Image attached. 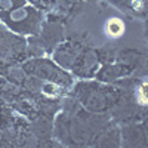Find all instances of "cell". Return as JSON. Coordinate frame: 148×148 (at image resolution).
I'll use <instances>...</instances> for the list:
<instances>
[{"mask_svg": "<svg viewBox=\"0 0 148 148\" xmlns=\"http://www.w3.org/2000/svg\"><path fill=\"white\" fill-rule=\"evenodd\" d=\"M107 33L111 36V37H119L123 34V30H125V25L120 19H110L107 22V27H105Z\"/></svg>", "mask_w": 148, "mask_h": 148, "instance_id": "cell-11", "label": "cell"}, {"mask_svg": "<svg viewBox=\"0 0 148 148\" xmlns=\"http://www.w3.org/2000/svg\"><path fill=\"white\" fill-rule=\"evenodd\" d=\"M95 147H120V127L116 125L114 119L99 132V135L95 138Z\"/></svg>", "mask_w": 148, "mask_h": 148, "instance_id": "cell-9", "label": "cell"}, {"mask_svg": "<svg viewBox=\"0 0 148 148\" xmlns=\"http://www.w3.org/2000/svg\"><path fill=\"white\" fill-rule=\"evenodd\" d=\"M132 76V70L126 65L120 62V61H113V62H107V64H101L99 68L96 70L95 73V79L98 82H102V83H116L125 77Z\"/></svg>", "mask_w": 148, "mask_h": 148, "instance_id": "cell-8", "label": "cell"}, {"mask_svg": "<svg viewBox=\"0 0 148 148\" xmlns=\"http://www.w3.org/2000/svg\"><path fill=\"white\" fill-rule=\"evenodd\" d=\"M121 93L123 88L119 84L82 80L74 84L71 96L90 113L107 114L117 104Z\"/></svg>", "mask_w": 148, "mask_h": 148, "instance_id": "cell-1", "label": "cell"}, {"mask_svg": "<svg viewBox=\"0 0 148 148\" xmlns=\"http://www.w3.org/2000/svg\"><path fill=\"white\" fill-rule=\"evenodd\" d=\"M28 3L27 0H0V12H8Z\"/></svg>", "mask_w": 148, "mask_h": 148, "instance_id": "cell-12", "label": "cell"}, {"mask_svg": "<svg viewBox=\"0 0 148 148\" xmlns=\"http://www.w3.org/2000/svg\"><path fill=\"white\" fill-rule=\"evenodd\" d=\"M22 70L27 73V76L40 79L45 82L56 83L62 88L68 89L73 84L71 74L67 73V70L61 68L53 59H49L46 56H33L27 58L21 62Z\"/></svg>", "mask_w": 148, "mask_h": 148, "instance_id": "cell-3", "label": "cell"}, {"mask_svg": "<svg viewBox=\"0 0 148 148\" xmlns=\"http://www.w3.org/2000/svg\"><path fill=\"white\" fill-rule=\"evenodd\" d=\"M120 147H148L147 119L123 123L120 127Z\"/></svg>", "mask_w": 148, "mask_h": 148, "instance_id": "cell-6", "label": "cell"}, {"mask_svg": "<svg viewBox=\"0 0 148 148\" xmlns=\"http://www.w3.org/2000/svg\"><path fill=\"white\" fill-rule=\"evenodd\" d=\"M43 19L45 12L30 3H25L8 12H0V24L12 33L24 37L39 34Z\"/></svg>", "mask_w": 148, "mask_h": 148, "instance_id": "cell-2", "label": "cell"}, {"mask_svg": "<svg viewBox=\"0 0 148 148\" xmlns=\"http://www.w3.org/2000/svg\"><path fill=\"white\" fill-rule=\"evenodd\" d=\"M99 55H98V49H95L90 45H86L73 65L71 71L80 79H92L95 76L96 70L99 68Z\"/></svg>", "mask_w": 148, "mask_h": 148, "instance_id": "cell-7", "label": "cell"}, {"mask_svg": "<svg viewBox=\"0 0 148 148\" xmlns=\"http://www.w3.org/2000/svg\"><path fill=\"white\" fill-rule=\"evenodd\" d=\"M27 58V39L0 24V67L21 64Z\"/></svg>", "mask_w": 148, "mask_h": 148, "instance_id": "cell-4", "label": "cell"}, {"mask_svg": "<svg viewBox=\"0 0 148 148\" xmlns=\"http://www.w3.org/2000/svg\"><path fill=\"white\" fill-rule=\"evenodd\" d=\"M65 25L67 22L59 15L53 14V12H47V15L42 22L39 34L34 36L46 53H52L53 49L62 40H65Z\"/></svg>", "mask_w": 148, "mask_h": 148, "instance_id": "cell-5", "label": "cell"}, {"mask_svg": "<svg viewBox=\"0 0 148 148\" xmlns=\"http://www.w3.org/2000/svg\"><path fill=\"white\" fill-rule=\"evenodd\" d=\"M107 3L114 6L123 14L133 15L136 18L145 19L147 16V5L145 2H138V0H105Z\"/></svg>", "mask_w": 148, "mask_h": 148, "instance_id": "cell-10", "label": "cell"}, {"mask_svg": "<svg viewBox=\"0 0 148 148\" xmlns=\"http://www.w3.org/2000/svg\"><path fill=\"white\" fill-rule=\"evenodd\" d=\"M138 2H147V0H138Z\"/></svg>", "mask_w": 148, "mask_h": 148, "instance_id": "cell-13", "label": "cell"}]
</instances>
